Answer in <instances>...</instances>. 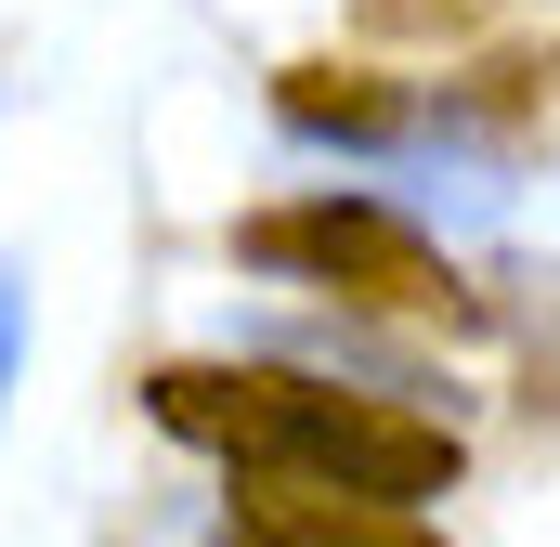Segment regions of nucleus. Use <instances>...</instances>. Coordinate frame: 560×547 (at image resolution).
I'll return each instance as SVG.
<instances>
[{"label":"nucleus","mask_w":560,"mask_h":547,"mask_svg":"<svg viewBox=\"0 0 560 547\" xmlns=\"http://www.w3.org/2000/svg\"><path fill=\"white\" fill-rule=\"evenodd\" d=\"M156 430L235 456V469H287V482H339V496H392L418 509L469 469V443L443 417L392 405V392H339V379H300V365H156L143 379Z\"/></svg>","instance_id":"obj_1"},{"label":"nucleus","mask_w":560,"mask_h":547,"mask_svg":"<svg viewBox=\"0 0 560 547\" xmlns=\"http://www.w3.org/2000/svg\"><path fill=\"white\" fill-rule=\"evenodd\" d=\"M13 365H26V274L0 261V405H13Z\"/></svg>","instance_id":"obj_5"},{"label":"nucleus","mask_w":560,"mask_h":547,"mask_svg":"<svg viewBox=\"0 0 560 547\" xmlns=\"http://www.w3.org/2000/svg\"><path fill=\"white\" fill-rule=\"evenodd\" d=\"M235 535L248 547H443L418 509H392V496H339V482H287V469H248Z\"/></svg>","instance_id":"obj_3"},{"label":"nucleus","mask_w":560,"mask_h":547,"mask_svg":"<svg viewBox=\"0 0 560 547\" xmlns=\"http://www.w3.org/2000/svg\"><path fill=\"white\" fill-rule=\"evenodd\" d=\"M275 118H287L300 143H365V156L418 131V105H405V92H378V79H339V66H287V79H275Z\"/></svg>","instance_id":"obj_4"},{"label":"nucleus","mask_w":560,"mask_h":547,"mask_svg":"<svg viewBox=\"0 0 560 547\" xmlns=\"http://www.w3.org/2000/svg\"><path fill=\"white\" fill-rule=\"evenodd\" d=\"M235 261L300 274V287H339V300L405 313V326H482V300L456 287V261L430 248L405 209H378V196H300V209H248V222H235Z\"/></svg>","instance_id":"obj_2"}]
</instances>
